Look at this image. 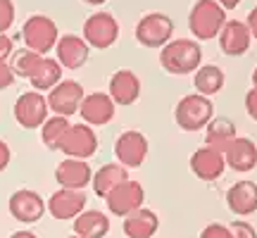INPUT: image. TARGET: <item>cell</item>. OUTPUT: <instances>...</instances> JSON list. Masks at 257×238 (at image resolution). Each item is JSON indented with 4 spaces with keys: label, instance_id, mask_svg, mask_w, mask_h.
Listing matches in <instances>:
<instances>
[{
    "label": "cell",
    "instance_id": "1",
    "mask_svg": "<svg viewBox=\"0 0 257 238\" xmlns=\"http://www.w3.org/2000/svg\"><path fill=\"white\" fill-rule=\"evenodd\" d=\"M160 64L169 74H195L202 67V48L191 38H172L160 50Z\"/></svg>",
    "mask_w": 257,
    "mask_h": 238
},
{
    "label": "cell",
    "instance_id": "2",
    "mask_svg": "<svg viewBox=\"0 0 257 238\" xmlns=\"http://www.w3.org/2000/svg\"><path fill=\"white\" fill-rule=\"evenodd\" d=\"M226 24V10L217 0H195L188 12V29L198 41H212Z\"/></svg>",
    "mask_w": 257,
    "mask_h": 238
},
{
    "label": "cell",
    "instance_id": "3",
    "mask_svg": "<svg viewBox=\"0 0 257 238\" xmlns=\"http://www.w3.org/2000/svg\"><path fill=\"white\" fill-rule=\"evenodd\" d=\"M174 119L179 129L198 131V129H205L214 119V105H212L210 98H205L200 93H191V95H184L176 102Z\"/></svg>",
    "mask_w": 257,
    "mask_h": 238
},
{
    "label": "cell",
    "instance_id": "4",
    "mask_svg": "<svg viewBox=\"0 0 257 238\" xmlns=\"http://www.w3.org/2000/svg\"><path fill=\"white\" fill-rule=\"evenodd\" d=\"M22 38H24V46L29 50H34L38 55H46L60 41V31L57 24L48 15H31L22 27Z\"/></svg>",
    "mask_w": 257,
    "mask_h": 238
},
{
    "label": "cell",
    "instance_id": "5",
    "mask_svg": "<svg viewBox=\"0 0 257 238\" xmlns=\"http://www.w3.org/2000/svg\"><path fill=\"white\" fill-rule=\"evenodd\" d=\"M174 22L165 12H148L138 19L134 36L143 48H165L172 41Z\"/></svg>",
    "mask_w": 257,
    "mask_h": 238
},
{
    "label": "cell",
    "instance_id": "6",
    "mask_svg": "<svg viewBox=\"0 0 257 238\" xmlns=\"http://www.w3.org/2000/svg\"><path fill=\"white\" fill-rule=\"evenodd\" d=\"M119 38V22L110 12H95L83 22V41L95 50H107Z\"/></svg>",
    "mask_w": 257,
    "mask_h": 238
},
{
    "label": "cell",
    "instance_id": "7",
    "mask_svg": "<svg viewBox=\"0 0 257 238\" xmlns=\"http://www.w3.org/2000/svg\"><path fill=\"white\" fill-rule=\"evenodd\" d=\"M15 119L22 129H41L50 117V107H48V98L38 91L22 93L15 100Z\"/></svg>",
    "mask_w": 257,
    "mask_h": 238
},
{
    "label": "cell",
    "instance_id": "8",
    "mask_svg": "<svg viewBox=\"0 0 257 238\" xmlns=\"http://www.w3.org/2000/svg\"><path fill=\"white\" fill-rule=\"evenodd\" d=\"M46 98H48V107H50L53 114L69 119L72 114L79 112L83 98H86V93H83V86L79 81H74V79H62L53 91H48Z\"/></svg>",
    "mask_w": 257,
    "mask_h": 238
},
{
    "label": "cell",
    "instance_id": "9",
    "mask_svg": "<svg viewBox=\"0 0 257 238\" xmlns=\"http://www.w3.org/2000/svg\"><path fill=\"white\" fill-rule=\"evenodd\" d=\"M57 150L64 153L67 157H74V160H88V157L98 153V136H95L93 127L83 124V122L81 124H72Z\"/></svg>",
    "mask_w": 257,
    "mask_h": 238
},
{
    "label": "cell",
    "instance_id": "10",
    "mask_svg": "<svg viewBox=\"0 0 257 238\" xmlns=\"http://www.w3.org/2000/svg\"><path fill=\"white\" fill-rule=\"evenodd\" d=\"M143 202H146V191H143V186L138 181H134V179H126L124 183H119V186L105 198V205H107L110 214H114V217H128L131 212L141 210Z\"/></svg>",
    "mask_w": 257,
    "mask_h": 238
},
{
    "label": "cell",
    "instance_id": "11",
    "mask_svg": "<svg viewBox=\"0 0 257 238\" xmlns=\"http://www.w3.org/2000/svg\"><path fill=\"white\" fill-rule=\"evenodd\" d=\"M8 210L12 214V219H17L19 224H36L43 214H46V200L31 188H19L10 195Z\"/></svg>",
    "mask_w": 257,
    "mask_h": 238
},
{
    "label": "cell",
    "instance_id": "12",
    "mask_svg": "<svg viewBox=\"0 0 257 238\" xmlns=\"http://www.w3.org/2000/svg\"><path fill=\"white\" fill-rule=\"evenodd\" d=\"M148 138L141 131H124L114 141V157L121 167L136 169L146 162L148 157Z\"/></svg>",
    "mask_w": 257,
    "mask_h": 238
},
{
    "label": "cell",
    "instance_id": "13",
    "mask_svg": "<svg viewBox=\"0 0 257 238\" xmlns=\"http://www.w3.org/2000/svg\"><path fill=\"white\" fill-rule=\"evenodd\" d=\"M86 193L83 191H72V188H60L48 198L46 207L48 212L55 217L57 221H74L83 210H86Z\"/></svg>",
    "mask_w": 257,
    "mask_h": 238
},
{
    "label": "cell",
    "instance_id": "14",
    "mask_svg": "<svg viewBox=\"0 0 257 238\" xmlns=\"http://www.w3.org/2000/svg\"><path fill=\"white\" fill-rule=\"evenodd\" d=\"M114 112H117L114 100L102 91L88 93L83 98L81 107H79V114H81L83 124H88V127H105V124H110L112 119H114Z\"/></svg>",
    "mask_w": 257,
    "mask_h": 238
},
{
    "label": "cell",
    "instance_id": "15",
    "mask_svg": "<svg viewBox=\"0 0 257 238\" xmlns=\"http://www.w3.org/2000/svg\"><path fill=\"white\" fill-rule=\"evenodd\" d=\"M55 53H57L55 60L62 64V69H81L83 64L88 62L91 46L83 41V36L64 34V36H60V41H57Z\"/></svg>",
    "mask_w": 257,
    "mask_h": 238
},
{
    "label": "cell",
    "instance_id": "16",
    "mask_svg": "<svg viewBox=\"0 0 257 238\" xmlns=\"http://www.w3.org/2000/svg\"><path fill=\"white\" fill-rule=\"evenodd\" d=\"M55 181L60 188H72V191H83L93 181V169L86 160H74L64 157L62 162L55 167Z\"/></svg>",
    "mask_w": 257,
    "mask_h": 238
},
{
    "label": "cell",
    "instance_id": "17",
    "mask_svg": "<svg viewBox=\"0 0 257 238\" xmlns=\"http://www.w3.org/2000/svg\"><path fill=\"white\" fill-rule=\"evenodd\" d=\"M250 43H252V36H250V29L245 22H238V19H226V24L219 34V48L224 55L238 57L245 55L250 50Z\"/></svg>",
    "mask_w": 257,
    "mask_h": 238
},
{
    "label": "cell",
    "instance_id": "18",
    "mask_svg": "<svg viewBox=\"0 0 257 238\" xmlns=\"http://www.w3.org/2000/svg\"><path fill=\"white\" fill-rule=\"evenodd\" d=\"M188 165H191V172L200 181H217L224 174V169H226V160H224V155H221L219 150L205 146L193 153Z\"/></svg>",
    "mask_w": 257,
    "mask_h": 238
},
{
    "label": "cell",
    "instance_id": "19",
    "mask_svg": "<svg viewBox=\"0 0 257 238\" xmlns=\"http://www.w3.org/2000/svg\"><path fill=\"white\" fill-rule=\"evenodd\" d=\"M107 95L114 100V105L128 107L141 98V79L131 69H119V72H114L110 76Z\"/></svg>",
    "mask_w": 257,
    "mask_h": 238
},
{
    "label": "cell",
    "instance_id": "20",
    "mask_svg": "<svg viewBox=\"0 0 257 238\" xmlns=\"http://www.w3.org/2000/svg\"><path fill=\"white\" fill-rule=\"evenodd\" d=\"M226 160V167H231L233 172H250L257 165V146L255 141H250L245 136H236L231 141L226 150L221 153Z\"/></svg>",
    "mask_w": 257,
    "mask_h": 238
},
{
    "label": "cell",
    "instance_id": "21",
    "mask_svg": "<svg viewBox=\"0 0 257 238\" xmlns=\"http://www.w3.org/2000/svg\"><path fill=\"white\" fill-rule=\"evenodd\" d=\"M226 205L233 214L248 217L257 212V183L255 181H238L226 191Z\"/></svg>",
    "mask_w": 257,
    "mask_h": 238
},
{
    "label": "cell",
    "instance_id": "22",
    "mask_svg": "<svg viewBox=\"0 0 257 238\" xmlns=\"http://www.w3.org/2000/svg\"><path fill=\"white\" fill-rule=\"evenodd\" d=\"M160 229V217L148 207L131 212L124 217V236L126 238H153Z\"/></svg>",
    "mask_w": 257,
    "mask_h": 238
},
{
    "label": "cell",
    "instance_id": "23",
    "mask_svg": "<svg viewBox=\"0 0 257 238\" xmlns=\"http://www.w3.org/2000/svg\"><path fill=\"white\" fill-rule=\"evenodd\" d=\"M128 179V169L126 167H121L119 162H110V165H102L95 174H93V191H95V195L98 198H107L119 183H124Z\"/></svg>",
    "mask_w": 257,
    "mask_h": 238
},
{
    "label": "cell",
    "instance_id": "24",
    "mask_svg": "<svg viewBox=\"0 0 257 238\" xmlns=\"http://www.w3.org/2000/svg\"><path fill=\"white\" fill-rule=\"evenodd\" d=\"M74 233L81 238H102L110 231V217L100 210H83L74 219Z\"/></svg>",
    "mask_w": 257,
    "mask_h": 238
},
{
    "label": "cell",
    "instance_id": "25",
    "mask_svg": "<svg viewBox=\"0 0 257 238\" xmlns=\"http://www.w3.org/2000/svg\"><path fill=\"white\" fill-rule=\"evenodd\" d=\"M233 138H236V124L229 117H214L205 127V143H207V148H214L219 153L226 150V146Z\"/></svg>",
    "mask_w": 257,
    "mask_h": 238
},
{
    "label": "cell",
    "instance_id": "26",
    "mask_svg": "<svg viewBox=\"0 0 257 238\" xmlns=\"http://www.w3.org/2000/svg\"><path fill=\"white\" fill-rule=\"evenodd\" d=\"M31 88L34 91H53L57 83L62 81V64L55 57H43L41 64L36 67V72L31 74Z\"/></svg>",
    "mask_w": 257,
    "mask_h": 238
},
{
    "label": "cell",
    "instance_id": "27",
    "mask_svg": "<svg viewBox=\"0 0 257 238\" xmlns=\"http://www.w3.org/2000/svg\"><path fill=\"white\" fill-rule=\"evenodd\" d=\"M224 81H226V76L221 72V67H217V64H202L200 69L193 74V86L205 98L217 95L224 88Z\"/></svg>",
    "mask_w": 257,
    "mask_h": 238
},
{
    "label": "cell",
    "instance_id": "28",
    "mask_svg": "<svg viewBox=\"0 0 257 238\" xmlns=\"http://www.w3.org/2000/svg\"><path fill=\"white\" fill-rule=\"evenodd\" d=\"M43 57L46 55H38V53L29 50V48H19V50H15L12 57H10V67H12L15 76H19V79H31V74L36 72V67L41 64Z\"/></svg>",
    "mask_w": 257,
    "mask_h": 238
},
{
    "label": "cell",
    "instance_id": "29",
    "mask_svg": "<svg viewBox=\"0 0 257 238\" xmlns=\"http://www.w3.org/2000/svg\"><path fill=\"white\" fill-rule=\"evenodd\" d=\"M69 119L67 117H57V114H53V117L46 119V124L41 127V141L46 143V148H50V150H57L60 148V143H62L64 134L69 131Z\"/></svg>",
    "mask_w": 257,
    "mask_h": 238
},
{
    "label": "cell",
    "instance_id": "30",
    "mask_svg": "<svg viewBox=\"0 0 257 238\" xmlns=\"http://www.w3.org/2000/svg\"><path fill=\"white\" fill-rule=\"evenodd\" d=\"M15 15H17L15 3L12 0H0V34L10 31V27L15 24Z\"/></svg>",
    "mask_w": 257,
    "mask_h": 238
},
{
    "label": "cell",
    "instance_id": "31",
    "mask_svg": "<svg viewBox=\"0 0 257 238\" xmlns=\"http://www.w3.org/2000/svg\"><path fill=\"white\" fill-rule=\"evenodd\" d=\"M200 238H233V236H231V229L224 226V224H207L200 231Z\"/></svg>",
    "mask_w": 257,
    "mask_h": 238
},
{
    "label": "cell",
    "instance_id": "32",
    "mask_svg": "<svg viewBox=\"0 0 257 238\" xmlns=\"http://www.w3.org/2000/svg\"><path fill=\"white\" fill-rule=\"evenodd\" d=\"M229 229H231V236L233 238H257L255 229L250 226L248 221H233Z\"/></svg>",
    "mask_w": 257,
    "mask_h": 238
},
{
    "label": "cell",
    "instance_id": "33",
    "mask_svg": "<svg viewBox=\"0 0 257 238\" xmlns=\"http://www.w3.org/2000/svg\"><path fill=\"white\" fill-rule=\"evenodd\" d=\"M15 72H12V67H10L8 60H0V91H5L10 88L12 83H15Z\"/></svg>",
    "mask_w": 257,
    "mask_h": 238
},
{
    "label": "cell",
    "instance_id": "34",
    "mask_svg": "<svg viewBox=\"0 0 257 238\" xmlns=\"http://www.w3.org/2000/svg\"><path fill=\"white\" fill-rule=\"evenodd\" d=\"M245 112H248L250 119H255L257 122V88L245 93Z\"/></svg>",
    "mask_w": 257,
    "mask_h": 238
},
{
    "label": "cell",
    "instance_id": "35",
    "mask_svg": "<svg viewBox=\"0 0 257 238\" xmlns=\"http://www.w3.org/2000/svg\"><path fill=\"white\" fill-rule=\"evenodd\" d=\"M12 53H15V43H12V38L5 36V34H0V60L12 57Z\"/></svg>",
    "mask_w": 257,
    "mask_h": 238
},
{
    "label": "cell",
    "instance_id": "36",
    "mask_svg": "<svg viewBox=\"0 0 257 238\" xmlns=\"http://www.w3.org/2000/svg\"><path fill=\"white\" fill-rule=\"evenodd\" d=\"M10 160H12V153H10V146L5 141H0V172H5L10 167Z\"/></svg>",
    "mask_w": 257,
    "mask_h": 238
},
{
    "label": "cell",
    "instance_id": "37",
    "mask_svg": "<svg viewBox=\"0 0 257 238\" xmlns=\"http://www.w3.org/2000/svg\"><path fill=\"white\" fill-rule=\"evenodd\" d=\"M245 24H248V29H250V36L257 41V5L248 12V17H245Z\"/></svg>",
    "mask_w": 257,
    "mask_h": 238
},
{
    "label": "cell",
    "instance_id": "38",
    "mask_svg": "<svg viewBox=\"0 0 257 238\" xmlns=\"http://www.w3.org/2000/svg\"><path fill=\"white\" fill-rule=\"evenodd\" d=\"M217 3H219L224 10H236L240 3H243V0H217Z\"/></svg>",
    "mask_w": 257,
    "mask_h": 238
},
{
    "label": "cell",
    "instance_id": "39",
    "mask_svg": "<svg viewBox=\"0 0 257 238\" xmlns=\"http://www.w3.org/2000/svg\"><path fill=\"white\" fill-rule=\"evenodd\" d=\"M10 238H38L34 231H29V229H19V231H15Z\"/></svg>",
    "mask_w": 257,
    "mask_h": 238
},
{
    "label": "cell",
    "instance_id": "40",
    "mask_svg": "<svg viewBox=\"0 0 257 238\" xmlns=\"http://www.w3.org/2000/svg\"><path fill=\"white\" fill-rule=\"evenodd\" d=\"M83 3H86V5H93V8H95V5H102V3H107V0H83Z\"/></svg>",
    "mask_w": 257,
    "mask_h": 238
},
{
    "label": "cell",
    "instance_id": "41",
    "mask_svg": "<svg viewBox=\"0 0 257 238\" xmlns=\"http://www.w3.org/2000/svg\"><path fill=\"white\" fill-rule=\"evenodd\" d=\"M252 88H257V67L252 69Z\"/></svg>",
    "mask_w": 257,
    "mask_h": 238
},
{
    "label": "cell",
    "instance_id": "42",
    "mask_svg": "<svg viewBox=\"0 0 257 238\" xmlns=\"http://www.w3.org/2000/svg\"><path fill=\"white\" fill-rule=\"evenodd\" d=\"M67 238H81V236H76V233H72V236H67Z\"/></svg>",
    "mask_w": 257,
    "mask_h": 238
}]
</instances>
